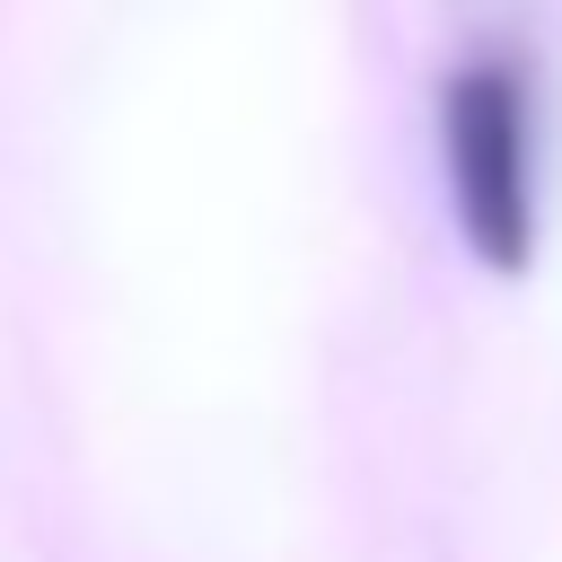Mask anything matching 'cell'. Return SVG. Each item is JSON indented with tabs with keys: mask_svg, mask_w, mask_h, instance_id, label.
Instances as JSON below:
<instances>
[{
	"mask_svg": "<svg viewBox=\"0 0 562 562\" xmlns=\"http://www.w3.org/2000/svg\"><path fill=\"white\" fill-rule=\"evenodd\" d=\"M439 167H448V211L474 246V263L518 272L544 228V184H536V79L518 53H474L439 88Z\"/></svg>",
	"mask_w": 562,
	"mask_h": 562,
	"instance_id": "1",
	"label": "cell"
}]
</instances>
